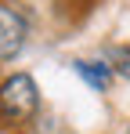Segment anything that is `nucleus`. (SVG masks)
Segmentation results:
<instances>
[{
	"mask_svg": "<svg viewBox=\"0 0 130 134\" xmlns=\"http://www.w3.org/2000/svg\"><path fill=\"white\" fill-rule=\"evenodd\" d=\"M101 62L112 69V76L130 80V47H105L101 51Z\"/></svg>",
	"mask_w": 130,
	"mask_h": 134,
	"instance_id": "20e7f679",
	"label": "nucleus"
},
{
	"mask_svg": "<svg viewBox=\"0 0 130 134\" xmlns=\"http://www.w3.org/2000/svg\"><path fill=\"white\" fill-rule=\"evenodd\" d=\"M72 72H76L90 91H98V94H105V91L112 87V69H108L101 58H76V62H72Z\"/></svg>",
	"mask_w": 130,
	"mask_h": 134,
	"instance_id": "7ed1b4c3",
	"label": "nucleus"
},
{
	"mask_svg": "<svg viewBox=\"0 0 130 134\" xmlns=\"http://www.w3.org/2000/svg\"><path fill=\"white\" fill-rule=\"evenodd\" d=\"M40 112V87L29 72H11L0 80V123L25 127Z\"/></svg>",
	"mask_w": 130,
	"mask_h": 134,
	"instance_id": "f257e3e1",
	"label": "nucleus"
},
{
	"mask_svg": "<svg viewBox=\"0 0 130 134\" xmlns=\"http://www.w3.org/2000/svg\"><path fill=\"white\" fill-rule=\"evenodd\" d=\"M29 44V18L18 4L0 0V62H15Z\"/></svg>",
	"mask_w": 130,
	"mask_h": 134,
	"instance_id": "f03ea898",
	"label": "nucleus"
}]
</instances>
